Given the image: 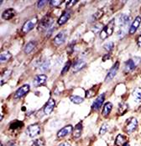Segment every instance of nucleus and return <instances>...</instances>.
<instances>
[{
    "mask_svg": "<svg viewBox=\"0 0 141 146\" xmlns=\"http://www.w3.org/2000/svg\"><path fill=\"white\" fill-rule=\"evenodd\" d=\"M113 46H114V44H113V42H108L107 44H104V48L107 51H111L113 48Z\"/></svg>",
    "mask_w": 141,
    "mask_h": 146,
    "instance_id": "f704fd0d",
    "label": "nucleus"
},
{
    "mask_svg": "<svg viewBox=\"0 0 141 146\" xmlns=\"http://www.w3.org/2000/svg\"><path fill=\"white\" fill-rule=\"evenodd\" d=\"M47 3V1L46 0H40V1H38L37 3V8L38 9H42L44 8V6Z\"/></svg>",
    "mask_w": 141,
    "mask_h": 146,
    "instance_id": "e433bc0d",
    "label": "nucleus"
},
{
    "mask_svg": "<svg viewBox=\"0 0 141 146\" xmlns=\"http://www.w3.org/2000/svg\"><path fill=\"white\" fill-rule=\"evenodd\" d=\"M35 46H36L35 42H34V41L29 42L27 44L25 45V47H24V49H23L24 53H25V54H30V53L34 50Z\"/></svg>",
    "mask_w": 141,
    "mask_h": 146,
    "instance_id": "aec40b11",
    "label": "nucleus"
},
{
    "mask_svg": "<svg viewBox=\"0 0 141 146\" xmlns=\"http://www.w3.org/2000/svg\"><path fill=\"white\" fill-rule=\"evenodd\" d=\"M118 68H119V63H118V62H116V63H115V64L112 67V68H111V69L109 70V72L107 73V76H106V79H105L106 82H107V81H111L112 79H113V78L116 76Z\"/></svg>",
    "mask_w": 141,
    "mask_h": 146,
    "instance_id": "423d86ee",
    "label": "nucleus"
},
{
    "mask_svg": "<svg viewBox=\"0 0 141 146\" xmlns=\"http://www.w3.org/2000/svg\"><path fill=\"white\" fill-rule=\"evenodd\" d=\"M47 80V76L45 74H40V75H37L34 79V84H35V87H38L41 84H44Z\"/></svg>",
    "mask_w": 141,
    "mask_h": 146,
    "instance_id": "4468645a",
    "label": "nucleus"
},
{
    "mask_svg": "<svg viewBox=\"0 0 141 146\" xmlns=\"http://www.w3.org/2000/svg\"><path fill=\"white\" fill-rule=\"evenodd\" d=\"M85 65H86V62L83 59H77L72 66L73 72H77V71L81 70L82 68L85 67Z\"/></svg>",
    "mask_w": 141,
    "mask_h": 146,
    "instance_id": "2eb2a0df",
    "label": "nucleus"
},
{
    "mask_svg": "<svg viewBox=\"0 0 141 146\" xmlns=\"http://www.w3.org/2000/svg\"><path fill=\"white\" fill-rule=\"evenodd\" d=\"M11 75V70H7L5 71L3 75H2V79H1V84H3L4 81H7L8 79L9 78V76Z\"/></svg>",
    "mask_w": 141,
    "mask_h": 146,
    "instance_id": "cd10ccee",
    "label": "nucleus"
},
{
    "mask_svg": "<svg viewBox=\"0 0 141 146\" xmlns=\"http://www.w3.org/2000/svg\"><path fill=\"white\" fill-rule=\"evenodd\" d=\"M50 66V62L49 60H45L44 62H42L40 65H39V68L38 69L41 72H45L49 69V68Z\"/></svg>",
    "mask_w": 141,
    "mask_h": 146,
    "instance_id": "5701e85b",
    "label": "nucleus"
},
{
    "mask_svg": "<svg viewBox=\"0 0 141 146\" xmlns=\"http://www.w3.org/2000/svg\"><path fill=\"white\" fill-rule=\"evenodd\" d=\"M23 126V123L19 122V121H14L13 123L10 124V129H16L18 128H21Z\"/></svg>",
    "mask_w": 141,
    "mask_h": 146,
    "instance_id": "c756f323",
    "label": "nucleus"
},
{
    "mask_svg": "<svg viewBox=\"0 0 141 146\" xmlns=\"http://www.w3.org/2000/svg\"><path fill=\"white\" fill-rule=\"evenodd\" d=\"M15 14V11L13 9H9L7 10L3 13L2 14V19H5V20H9V19H11L14 16Z\"/></svg>",
    "mask_w": 141,
    "mask_h": 146,
    "instance_id": "f3484780",
    "label": "nucleus"
},
{
    "mask_svg": "<svg viewBox=\"0 0 141 146\" xmlns=\"http://www.w3.org/2000/svg\"><path fill=\"white\" fill-rule=\"evenodd\" d=\"M55 106H56V102L55 100H53V99H50L48 102L46 103V106H45V108H44V113H46V114H50V113H51L52 111L54 110V108H55Z\"/></svg>",
    "mask_w": 141,
    "mask_h": 146,
    "instance_id": "9d476101",
    "label": "nucleus"
},
{
    "mask_svg": "<svg viewBox=\"0 0 141 146\" xmlns=\"http://www.w3.org/2000/svg\"><path fill=\"white\" fill-rule=\"evenodd\" d=\"M124 141H125V137H124V135H118L117 136V138H116L115 144H116V145L120 146L122 145H124Z\"/></svg>",
    "mask_w": 141,
    "mask_h": 146,
    "instance_id": "bb28decb",
    "label": "nucleus"
},
{
    "mask_svg": "<svg viewBox=\"0 0 141 146\" xmlns=\"http://www.w3.org/2000/svg\"><path fill=\"white\" fill-rule=\"evenodd\" d=\"M95 92H96V91L94 90V88H92V89L88 90L86 92V97H87V98H92V97H93L94 94H96Z\"/></svg>",
    "mask_w": 141,
    "mask_h": 146,
    "instance_id": "2f4dec72",
    "label": "nucleus"
},
{
    "mask_svg": "<svg viewBox=\"0 0 141 146\" xmlns=\"http://www.w3.org/2000/svg\"><path fill=\"white\" fill-rule=\"evenodd\" d=\"M133 97L134 99L135 102L141 101V89L140 88H136L133 91Z\"/></svg>",
    "mask_w": 141,
    "mask_h": 146,
    "instance_id": "b1692460",
    "label": "nucleus"
},
{
    "mask_svg": "<svg viewBox=\"0 0 141 146\" xmlns=\"http://www.w3.org/2000/svg\"><path fill=\"white\" fill-rule=\"evenodd\" d=\"M31 146H45V140L43 139H37L32 143Z\"/></svg>",
    "mask_w": 141,
    "mask_h": 146,
    "instance_id": "c85d7f7f",
    "label": "nucleus"
},
{
    "mask_svg": "<svg viewBox=\"0 0 141 146\" xmlns=\"http://www.w3.org/2000/svg\"><path fill=\"white\" fill-rule=\"evenodd\" d=\"M72 130H73V128L71 125H66L64 128H62L60 130H59L58 133H57V137L58 138H63V137H65V136L69 135L70 133H71Z\"/></svg>",
    "mask_w": 141,
    "mask_h": 146,
    "instance_id": "9b49d317",
    "label": "nucleus"
},
{
    "mask_svg": "<svg viewBox=\"0 0 141 146\" xmlns=\"http://www.w3.org/2000/svg\"><path fill=\"white\" fill-rule=\"evenodd\" d=\"M11 57V54H10L9 52H8V51L3 52V53H1V54H0V62H1V63L6 62V61H8L9 59H10Z\"/></svg>",
    "mask_w": 141,
    "mask_h": 146,
    "instance_id": "393cba45",
    "label": "nucleus"
},
{
    "mask_svg": "<svg viewBox=\"0 0 141 146\" xmlns=\"http://www.w3.org/2000/svg\"><path fill=\"white\" fill-rule=\"evenodd\" d=\"M104 99H105V94H100V95L94 100L93 103V104H92V109L94 110H98L101 108L103 103L104 101Z\"/></svg>",
    "mask_w": 141,
    "mask_h": 146,
    "instance_id": "1a4fd4ad",
    "label": "nucleus"
},
{
    "mask_svg": "<svg viewBox=\"0 0 141 146\" xmlns=\"http://www.w3.org/2000/svg\"><path fill=\"white\" fill-rule=\"evenodd\" d=\"M70 67V61H68V62L66 64V65L64 66V68H63V69H62V71H61V74H65L69 70Z\"/></svg>",
    "mask_w": 141,
    "mask_h": 146,
    "instance_id": "c9c22d12",
    "label": "nucleus"
},
{
    "mask_svg": "<svg viewBox=\"0 0 141 146\" xmlns=\"http://www.w3.org/2000/svg\"><path fill=\"white\" fill-rule=\"evenodd\" d=\"M114 24H115V20L113 19L108 23L105 27H103V30L100 33V38L101 39L103 40V39L107 38V37L112 35L113 32V29H114Z\"/></svg>",
    "mask_w": 141,
    "mask_h": 146,
    "instance_id": "f03ea898",
    "label": "nucleus"
},
{
    "mask_svg": "<svg viewBox=\"0 0 141 146\" xmlns=\"http://www.w3.org/2000/svg\"><path fill=\"white\" fill-rule=\"evenodd\" d=\"M30 91V85L29 84H24L22 87H20L17 90L14 94V99H20L23 96H24L28 92Z\"/></svg>",
    "mask_w": 141,
    "mask_h": 146,
    "instance_id": "0eeeda50",
    "label": "nucleus"
},
{
    "mask_svg": "<svg viewBox=\"0 0 141 146\" xmlns=\"http://www.w3.org/2000/svg\"><path fill=\"white\" fill-rule=\"evenodd\" d=\"M112 109H113V104H112V103H110V102L106 103L105 104H104V106H103L102 114H103L104 117L107 116V115L110 113V112H111Z\"/></svg>",
    "mask_w": 141,
    "mask_h": 146,
    "instance_id": "6ab92c4d",
    "label": "nucleus"
},
{
    "mask_svg": "<svg viewBox=\"0 0 141 146\" xmlns=\"http://www.w3.org/2000/svg\"><path fill=\"white\" fill-rule=\"evenodd\" d=\"M82 123H79L77 124L74 129H73V137L74 138H79L81 135H82Z\"/></svg>",
    "mask_w": 141,
    "mask_h": 146,
    "instance_id": "a211bd4d",
    "label": "nucleus"
},
{
    "mask_svg": "<svg viewBox=\"0 0 141 146\" xmlns=\"http://www.w3.org/2000/svg\"><path fill=\"white\" fill-rule=\"evenodd\" d=\"M6 146H15V144L13 143V142H9L7 145H6Z\"/></svg>",
    "mask_w": 141,
    "mask_h": 146,
    "instance_id": "79ce46f5",
    "label": "nucleus"
},
{
    "mask_svg": "<svg viewBox=\"0 0 141 146\" xmlns=\"http://www.w3.org/2000/svg\"><path fill=\"white\" fill-rule=\"evenodd\" d=\"M123 146H129V143H124V144L123 145Z\"/></svg>",
    "mask_w": 141,
    "mask_h": 146,
    "instance_id": "37998d69",
    "label": "nucleus"
},
{
    "mask_svg": "<svg viewBox=\"0 0 141 146\" xmlns=\"http://www.w3.org/2000/svg\"><path fill=\"white\" fill-rule=\"evenodd\" d=\"M141 62L140 58L138 57H134L133 58L129 59L126 63H125V66H124V71L126 73L132 72L135 68L137 67V65Z\"/></svg>",
    "mask_w": 141,
    "mask_h": 146,
    "instance_id": "7ed1b4c3",
    "label": "nucleus"
},
{
    "mask_svg": "<svg viewBox=\"0 0 141 146\" xmlns=\"http://www.w3.org/2000/svg\"><path fill=\"white\" fill-rule=\"evenodd\" d=\"M103 25L99 23V24H97L96 26H94V28L93 29V31H94V33H96V34L97 33H99V32L101 33V31L103 30Z\"/></svg>",
    "mask_w": 141,
    "mask_h": 146,
    "instance_id": "72a5a7b5",
    "label": "nucleus"
},
{
    "mask_svg": "<svg viewBox=\"0 0 141 146\" xmlns=\"http://www.w3.org/2000/svg\"><path fill=\"white\" fill-rule=\"evenodd\" d=\"M129 21H130V18L129 16L125 15V14H123L120 16L119 18V24H121L122 27H125L129 24Z\"/></svg>",
    "mask_w": 141,
    "mask_h": 146,
    "instance_id": "4be33fe9",
    "label": "nucleus"
},
{
    "mask_svg": "<svg viewBox=\"0 0 141 146\" xmlns=\"http://www.w3.org/2000/svg\"><path fill=\"white\" fill-rule=\"evenodd\" d=\"M70 100L76 104H80L84 101L83 98L80 97V96H77V95H71L70 97Z\"/></svg>",
    "mask_w": 141,
    "mask_h": 146,
    "instance_id": "a878e982",
    "label": "nucleus"
},
{
    "mask_svg": "<svg viewBox=\"0 0 141 146\" xmlns=\"http://www.w3.org/2000/svg\"><path fill=\"white\" fill-rule=\"evenodd\" d=\"M102 15H103V10H99V11H97L93 15L94 20H97V19H99V18H100Z\"/></svg>",
    "mask_w": 141,
    "mask_h": 146,
    "instance_id": "4c0bfd02",
    "label": "nucleus"
},
{
    "mask_svg": "<svg viewBox=\"0 0 141 146\" xmlns=\"http://www.w3.org/2000/svg\"><path fill=\"white\" fill-rule=\"evenodd\" d=\"M40 126L38 124H31L26 129V135H28L30 137H35L40 133Z\"/></svg>",
    "mask_w": 141,
    "mask_h": 146,
    "instance_id": "20e7f679",
    "label": "nucleus"
},
{
    "mask_svg": "<svg viewBox=\"0 0 141 146\" xmlns=\"http://www.w3.org/2000/svg\"><path fill=\"white\" fill-rule=\"evenodd\" d=\"M141 23V17L140 16H137L135 18V19L134 20V22L132 23L131 26H130V29H129V34H133L136 32V30L138 29L139 26L140 25Z\"/></svg>",
    "mask_w": 141,
    "mask_h": 146,
    "instance_id": "f8f14e48",
    "label": "nucleus"
},
{
    "mask_svg": "<svg viewBox=\"0 0 141 146\" xmlns=\"http://www.w3.org/2000/svg\"><path fill=\"white\" fill-rule=\"evenodd\" d=\"M77 3V1H68L66 3V8H70L72 6H74V4Z\"/></svg>",
    "mask_w": 141,
    "mask_h": 146,
    "instance_id": "58836bf2",
    "label": "nucleus"
},
{
    "mask_svg": "<svg viewBox=\"0 0 141 146\" xmlns=\"http://www.w3.org/2000/svg\"><path fill=\"white\" fill-rule=\"evenodd\" d=\"M37 22H38V19H37L36 17H35V18H33L31 19L28 20L27 22L24 23V24L23 25V28H22L23 33H28L30 30H32L34 29V27L36 25Z\"/></svg>",
    "mask_w": 141,
    "mask_h": 146,
    "instance_id": "39448f33",
    "label": "nucleus"
},
{
    "mask_svg": "<svg viewBox=\"0 0 141 146\" xmlns=\"http://www.w3.org/2000/svg\"><path fill=\"white\" fill-rule=\"evenodd\" d=\"M59 146H71L70 144H68V143H66V142H64V143H61V144H60Z\"/></svg>",
    "mask_w": 141,
    "mask_h": 146,
    "instance_id": "a19ab883",
    "label": "nucleus"
},
{
    "mask_svg": "<svg viewBox=\"0 0 141 146\" xmlns=\"http://www.w3.org/2000/svg\"><path fill=\"white\" fill-rule=\"evenodd\" d=\"M138 126V121L135 118H131L129 119V121L127 122V125H126V130L128 133H132L134 132Z\"/></svg>",
    "mask_w": 141,
    "mask_h": 146,
    "instance_id": "6e6552de",
    "label": "nucleus"
},
{
    "mask_svg": "<svg viewBox=\"0 0 141 146\" xmlns=\"http://www.w3.org/2000/svg\"><path fill=\"white\" fill-rule=\"evenodd\" d=\"M70 12H68V11L64 12V13L60 15V17L59 18V19H58L59 25H62V24L66 23L68 21V19H70Z\"/></svg>",
    "mask_w": 141,
    "mask_h": 146,
    "instance_id": "dca6fc26",
    "label": "nucleus"
},
{
    "mask_svg": "<svg viewBox=\"0 0 141 146\" xmlns=\"http://www.w3.org/2000/svg\"><path fill=\"white\" fill-rule=\"evenodd\" d=\"M128 109H129V106H128L127 104H125V103H121V104H118V109H117L118 114H120V115L124 114L125 113L127 112Z\"/></svg>",
    "mask_w": 141,
    "mask_h": 146,
    "instance_id": "412c9836",
    "label": "nucleus"
},
{
    "mask_svg": "<svg viewBox=\"0 0 141 146\" xmlns=\"http://www.w3.org/2000/svg\"><path fill=\"white\" fill-rule=\"evenodd\" d=\"M54 25V19L50 17V16H46L45 18H43V19L40 21L38 29L39 31H46V30H51L52 29V26Z\"/></svg>",
    "mask_w": 141,
    "mask_h": 146,
    "instance_id": "f257e3e1",
    "label": "nucleus"
},
{
    "mask_svg": "<svg viewBox=\"0 0 141 146\" xmlns=\"http://www.w3.org/2000/svg\"><path fill=\"white\" fill-rule=\"evenodd\" d=\"M107 129H108V125H107V124H103V125L101 126V129H100V130H99V135H105V133L107 132Z\"/></svg>",
    "mask_w": 141,
    "mask_h": 146,
    "instance_id": "7c9ffc66",
    "label": "nucleus"
},
{
    "mask_svg": "<svg viewBox=\"0 0 141 146\" xmlns=\"http://www.w3.org/2000/svg\"><path fill=\"white\" fill-rule=\"evenodd\" d=\"M66 34L65 32H60L54 38V43L55 44L60 45L62 44H64V42L66 41Z\"/></svg>",
    "mask_w": 141,
    "mask_h": 146,
    "instance_id": "ddd939ff",
    "label": "nucleus"
},
{
    "mask_svg": "<svg viewBox=\"0 0 141 146\" xmlns=\"http://www.w3.org/2000/svg\"><path fill=\"white\" fill-rule=\"evenodd\" d=\"M137 44L139 47H141V35L138 38V39H137Z\"/></svg>",
    "mask_w": 141,
    "mask_h": 146,
    "instance_id": "ea45409f",
    "label": "nucleus"
},
{
    "mask_svg": "<svg viewBox=\"0 0 141 146\" xmlns=\"http://www.w3.org/2000/svg\"><path fill=\"white\" fill-rule=\"evenodd\" d=\"M49 3L52 7H58L59 5H60L62 3V1L61 0H51Z\"/></svg>",
    "mask_w": 141,
    "mask_h": 146,
    "instance_id": "473e14b6",
    "label": "nucleus"
}]
</instances>
